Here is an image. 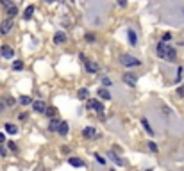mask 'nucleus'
Here are the masks:
<instances>
[{
  "mask_svg": "<svg viewBox=\"0 0 184 171\" xmlns=\"http://www.w3.org/2000/svg\"><path fill=\"white\" fill-rule=\"evenodd\" d=\"M120 61H122V64H123V66H127V68H134V66H140V64H141V61H140V59H136V57H132V55H129V54L122 55V57H120Z\"/></svg>",
  "mask_w": 184,
  "mask_h": 171,
  "instance_id": "nucleus-1",
  "label": "nucleus"
},
{
  "mask_svg": "<svg viewBox=\"0 0 184 171\" xmlns=\"http://www.w3.org/2000/svg\"><path fill=\"white\" fill-rule=\"evenodd\" d=\"M86 105H88V109L97 111L98 114H104V105H102V102H100V100H91V98H88Z\"/></svg>",
  "mask_w": 184,
  "mask_h": 171,
  "instance_id": "nucleus-2",
  "label": "nucleus"
},
{
  "mask_svg": "<svg viewBox=\"0 0 184 171\" xmlns=\"http://www.w3.org/2000/svg\"><path fill=\"white\" fill-rule=\"evenodd\" d=\"M122 80H123L127 86H131V87H136V84H138V77H136L132 71H127V73H123Z\"/></svg>",
  "mask_w": 184,
  "mask_h": 171,
  "instance_id": "nucleus-3",
  "label": "nucleus"
},
{
  "mask_svg": "<svg viewBox=\"0 0 184 171\" xmlns=\"http://www.w3.org/2000/svg\"><path fill=\"white\" fill-rule=\"evenodd\" d=\"M161 59H166L168 62H175V59H177V52H175V48H172V46L166 45V50H165V54H163Z\"/></svg>",
  "mask_w": 184,
  "mask_h": 171,
  "instance_id": "nucleus-4",
  "label": "nucleus"
},
{
  "mask_svg": "<svg viewBox=\"0 0 184 171\" xmlns=\"http://www.w3.org/2000/svg\"><path fill=\"white\" fill-rule=\"evenodd\" d=\"M0 54H2L4 59H13V57H14V50H13L9 45H4V46L0 48Z\"/></svg>",
  "mask_w": 184,
  "mask_h": 171,
  "instance_id": "nucleus-5",
  "label": "nucleus"
},
{
  "mask_svg": "<svg viewBox=\"0 0 184 171\" xmlns=\"http://www.w3.org/2000/svg\"><path fill=\"white\" fill-rule=\"evenodd\" d=\"M84 66H86V71H88V73H97V71H98V64H97L95 61L84 59Z\"/></svg>",
  "mask_w": 184,
  "mask_h": 171,
  "instance_id": "nucleus-6",
  "label": "nucleus"
},
{
  "mask_svg": "<svg viewBox=\"0 0 184 171\" xmlns=\"http://www.w3.org/2000/svg\"><path fill=\"white\" fill-rule=\"evenodd\" d=\"M11 29H13V21H11L9 18H7L5 21H2V23H0V32H2L4 36H5V34H9V30H11Z\"/></svg>",
  "mask_w": 184,
  "mask_h": 171,
  "instance_id": "nucleus-7",
  "label": "nucleus"
},
{
  "mask_svg": "<svg viewBox=\"0 0 184 171\" xmlns=\"http://www.w3.org/2000/svg\"><path fill=\"white\" fill-rule=\"evenodd\" d=\"M54 43H55V45H63V43H66V34L61 32V30L55 32V34H54Z\"/></svg>",
  "mask_w": 184,
  "mask_h": 171,
  "instance_id": "nucleus-8",
  "label": "nucleus"
},
{
  "mask_svg": "<svg viewBox=\"0 0 184 171\" xmlns=\"http://www.w3.org/2000/svg\"><path fill=\"white\" fill-rule=\"evenodd\" d=\"M68 130H70V125H68L66 121H59V127H57V134H61V136H66V134H68Z\"/></svg>",
  "mask_w": 184,
  "mask_h": 171,
  "instance_id": "nucleus-9",
  "label": "nucleus"
},
{
  "mask_svg": "<svg viewBox=\"0 0 184 171\" xmlns=\"http://www.w3.org/2000/svg\"><path fill=\"white\" fill-rule=\"evenodd\" d=\"M32 109L36 111V112H45V109H47V105L41 102V100H36V102H32Z\"/></svg>",
  "mask_w": 184,
  "mask_h": 171,
  "instance_id": "nucleus-10",
  "label": "nucleus"
},
{
  "mask_svg": "<svg viewBox=\"0 0 184 171\" xmlns=\"http://www.w3.org/2000/svg\"><path fill=\"white\" fill-rule=\"evenodd\" d=\"M82 136H84V137H88V139H93V137L97 136V130H95L93 127H86V128L82 130Z\"/></svg>",
  "mask_w": 184,
  "mask_h": 171,
  "instance_id": "nucleus-11",
  "label": "nucleus"
},
{
  "mask_svg": "<svg viewBox=\"0 0 184 171\" xmlns=\"http://www.w3.org/2000/svg\"><path fill=\"white\" fill-rule=\"evenodd\" d=\"M34 11H36V7H34V5H27V9L23 11V20H30V18H32V14H34Z\"/></svg>",
  "mask_w": 184,
  "mask_h": 171,
  "instance_id": "nucleus-12",
  "label": "nucleus"
},
{
  "mask_svg": "<svg viewBox=\"0 0 184 171\" xmlns=\"http://www.w3.org/2000/svg\"><path fill=\"white\" fill-rule=\"evenodd\" d=\"M97 95H98V96H100L102 100H111V93H109V91H107L106 87H100V89L97 91Z\"/></svg>",
  "mask_w": 184,
  "mask_h": 171,
  "instance_id": "nucleus-13",
  "label": "nucleus"
},
{
  "mask_svg": "<svg viewBox=\"0 0 184 171\" xmlns=\"http://www.w3.org/2000/svg\"><path fill=\"white\" fill-rule=\"evenodd\" d=\"M127 37H129V43H131L132 46L138 45V37H136V32H134V30H129V32H127Z\"/></svg>",
  "mask_w": 184,
  "mask_h": 171,
  "instance_id": "nucleus-14",
  "label": "nucleus"
},
{
  "mask_svg": "<svg viewBox=\"0 0 184 171\" xmlns=\"http://www.w3.org/2000/svg\"><path fill=\"white\" fill-rule=\"evenodd\" d=\"M68 162H70V166H73V168H82V166H84V162H82L81 159H75V157H70Z\"/></svg>",
  "mask_w": 184,
  "mask_h": 171,
  "instance_id": "nucleus-15",
  "label": "nucleus"
},
{
  "mask_svg": "<svg viewBox=\"0 0 184 171\" xmlns=\"http://www.w3.org/2000/svg\"><path fill=\"white\" fill-rule=\"evenodd\" d=\"M18 14V7L16 5H11V7H7V18L11 20V18H14Z\"/></svg>",
  "mask_w": 184,
  "mask_h": 171,
  "instance_id": "nucleus-16",
  "label": "nucleus"
},
{
  "mask_svg": "<svg viewBox=\"0 0 184 171\" xmlns=\"http://www.w3.org/2000/svg\"><path fill=\"white\" fill-rule=\"evenodd\" d=\"M141 125H143V128H145L149 134H152V136H154V128L150 127V123L147 121V118H141Z\"/></svg>",
  "mask_w": 184,
  "mask_h": 171,
  "instance_id": "nucleus-17",
  "label": "nucleus"
},
{
  "mask_svg": "<svg viewBox=\"0 0 184 171\" xmlns=\"http://www.w3.org/2000/svg\"><path fill=\"white\" fill-rule=\"evenodd\" d=\"M4 128H5V132H7V134H16V132H18L16 125H13V123H5V125H4Z\"/></svg>",
  "mask_w": 184,
  "mask_h": 171,
  "instance_id": "nucleus-18",
  "label": "nucleus"
},
{
  "mask_svg": "<svg viewBox=\"0 0 184 171\" xmlns=\"http://www.w3.org/2000/svg\"><path fill=\"white\" fill-rule=\"evenodd\" d=\"M55 114H57V109H55V107H48V109H45V116H48V118H55Z\"/></svg>",
  "mask_w": 184,
  "mask_h": 171,
  "instance_id": "nucleus-19",
  "label": "nucleus"
},
{
  "mask_svg": "<svg viewBox=\"0 0 184 171\" xmlns=\"http://www.w3.org/2000/svg\"><path fill=\"white\" fill-rule=\"evenodd\" d=\"M57 127H59V121H57L55 118H52V121H50V125H48V130H50V132H57Z\"/></svg>",
  "mask_w": 184,
  "mask_h": 171,
  "instance_id": "nucleus-20",
  "label": "nucleus"
},
{
  "mask_svg": "<svg viewBox=\"0 0 184 171\" xmlns=\"http://www.w3.org/2000/svg\"><path fill=\"white\" fill-rule=\"evenodd\" d=\"M109 159H111V161H113L116 166H123V161H122L118 155H115V153H109Z\"/></svg>",
  "mask_w": 184,
  "mask_h": 171,
  "instance_id": "nucleus-21",
  "label": "nucleus"
},
{
  "mask_svg": "<svg viewBox=\"0 0 184 171\" xmlns=\"http://www.w3.org/2000/svg\"><path fill=\"white\" fill-rule=\"evenodd\" d=\"M165 50H166V43H165V41H161V43L157 45V55H159V57H163Z\"/></svg>",
  "mask_w": 184,
  "mask_h": 171,
  "instance_id": "nucleus-22",
  "label": "nucleus"
},
{
  "mask_svg": "<svg viewBox=\"0 0 184 171\" xmlns=\"http://www.w3.org/2000/svg\"><path fill=\"white\" fill-rule=\"evenodd\" d=\"M13 70L14 71H21L23 70V61H14L13 62Z\"/></svg>",
  "mask_w": 184,
  "mask_h": 171,
  "instance_id": "nucleus-23",
  "label": "nucleus"
},
{
  "mask_svg": "<svg viewBox=\"0 0 184 171\" xmlns=\"http://www.w3.org/2000/svg\"><path fill=\"white\" fill-rule=\"evenodd\" d=\"M20 103H21V105H30V103H32V98L27 96V95H25V96H20Z\"/></svg>",
  "mask_w": 184,
  "mask_h": 171,
  "instance_id": "nucleus-24",
  "label": "nucleus"
},
{
  "mask_svg": "<svg viewBox=\"0 0 184 171\" xmlns=\"http://www.w3.org/2000/svg\"><path fill=\"white\" fill-rule=\"evenodd\" d=\"M79 98H81V100H88V98H89V96H88V89H86V87H82V89L79 91Z\"/></svg>",
  "mask_w": 184,
  "mask_h": 171,
  "instance_id": "nucleus-25",
  "label": "nucleus"
},
{
  "mask_svg": "<svg viewBox=\"0 0 184 171\" xmlns=\"http://www.w3.org/2000/svg\"><path fill=\"white\" fill-rule=\"evenodd\" d=\"M16 103V100L13 98V96H9V98H5V102H4V105H7V107H13Z\"/></svg>",
  "mask_w": 184,
  "mask_h": 171,
  "instance_id": "nucleus-26",
  "label": "nucleus"
},
{
  "mask_svg": "<svg viewBox=\"0 0 184 171\" xmlns=\"http://www.w3.org/2000/svg\"><path fill=\"white\" fill-rule=\"evenodd\" d=\"M102 84H104L106 87H109V86H113V82H111V79H107V77H104V79H102Z\"/></svg>",
  "mask_w": 184,
  "mask_h": 171,
  "instance_id": "nucleus-27",
  "label": "nucleus"
},
{
  "mask_svg": "<svg viewBox=\"0 0 184 171\" xmlns=\"http://www.w3.org/2000/svg\"><path fill=\"white\" fill-rule=\"evenodd\" d=\"M2 5H4V7L7 9V7H11V5H14V4H13L11 0H2Z\"/></svg>",
  "mask_w": 184,
  "mask_h": 171,
  "instance_id": "nucleus-28",
  "label": "nucleus"
},
{
  "mask_svg": "<svg viewBox=\"0 0 184 171\" xmlns=\"http://www.w3.org/2000/svg\"><path fill=\"white\" fill-rule=\"evenodd\" d=\"M86 41H88V43H93V41H95V36H93V34H86Z\"/></svg>",
  "mask_w": 184,
  "mask_h": 171,
  "instance_id": "nucleus-29",
  "label": "nucleus"
},
{
  "mask_svg": "<svg viewBox=\"0 0 184 171\" xmlns=\"http://www.w3.org/2000/svg\"><path fill=\"white\" fill-rule=\"evenodd\" d=\"M149 148H150L152 152H157V145H156V143H152V141L149 143Z\"/></svg>",
  "mask_w": 184,
  "mask_h": 171,
  "instance_id": "nucleus-30",
  "label": "nucleus"
},
{
  "mask_svg": "<svg viewBox=\"0 0 184 171\" xmlns=\"http://www.w3.org/2000/svg\"><path fill=\"white\" fill-rule=\"evenodd\" d=\"M170 39H172V34H170V32H166V34L163 36V41L166 43V41H170Z\"/></svg>",
  "mask_w": 184,
  "mask_h": 171,
  "instance_id": "nucleus-31",
  "label": "nucleus"
},
{
  "mask_svg": "<svg viewBox=\"0 0 184 171\" xmlns=\"http://www.w3.org/2000/svg\"><path fill=\"white\" fill-rule=\"evenodd\" d=\"M18 120H20V121H25V120H27V112H21V114H18Z\"/></svg>",
  "mask_w": 184,
  "mask_h": 171,
  "instance_id": "nucleus-32",
  "label": "nucleus"
},
{
  "mask_svg": "<svg viewBox=\"0 0 184 171\" xmlns=\"http://www.w3.org/2000/svg\"><path fill=\"white\" fill-rule=\"evenodd\" d=\"M183 68H177V82H179V80H181V77H183Z\"/></svg>",
  "mask_w": 184,
  "mask_h": 171,
  "instance_id": "nucleus-33",
  "label": "nucleus"
},
{
  "mask_svg": "<svg viewBox=\"0 0 184 171\" xmlns=\"http://www.w3.org/2000/svg\"><path fill=\"white\" fill-rule=\"evenodd\" d=\"M95 159H97L100 164H106V159H104V157H100V155H95Z\"/></svg>",
  "mask_w": 184,
  "mask_h": 171,
  "instance_id": "nucleus-34",
  "label": "nucleus"
},
{
  "mask_svg": "<svg viewBox=\"0 0 184 171\" xmlns=\"http://www.w3.org/2000/svg\"><path fill=\"white\" fill-rule=\"evenodd\" d=\"M9 148H11V150H13V152H16V150H18V148H16V145H14V143H13V141H9Z\"/></svg>",
  "mask_w": 184,
  "mask_h": 171,
  "instance_id": "nucleus-35",
  "label": "nucleus"
},
{
  "mask_svg": "<svg viewBox=\"0 0 184 171\" xmlns=\"http://www.w3.org/2000/svg\"><path fill=\"white\" fill-rule=\"evenodd\" d=\"M177 93H179V95H181V96H184V86H181V87H179V89H177Z\"/></svg>",
  "mask_w": 184,
  "mask_h": 171,
  "instance_id": "nucleus-36",
  "label": "nucleus"
},
{
  "mask_svg": "<svg viewBox=\"0 0 184 171\" xmlns=\"http://www.w3.org/2000/svg\"><path fill=\"white\" fill-rule=\"evenodd\" d=\"M5 155H7V153H5V150H4V148L0 146V157H5Z\"/></svg>",
  "mask_w": 184,
  "mask_h": 171,
  "instance_id": "nucleus-37",
  "label": "nucleus"
},
{
  "mask_svg": "<svg viewBox=\"0 0 184 171\" xmlns=\"http://www.w3.org/2000/svg\"><path fill=\"white\" fill-rule=\"evenodd\" d=\"M118 4H120V5H125V4H127V0H118Z\"/></svg>",
  "mask_w": 184,
  "mask_h": 171,
  "instance_id": "nucleus-38",
  "label": "nucleus"
},
{
  "mask_svg": "<svg viewBox=\"0 0 184 171\" xmlns=\"http://www.w3.org/2000/svg\"><path fill=\"white\" fill-rule=\"evenodd\" d=\"M4 141H5V136H4V134H0V143H4Z\"/></svg>",
  "mask_w": 184,
  "mask_h": 171,
  "instance_id": "nucleus-39",
  "label": "nucleus"
},
{
  "mask_svg": "<svg viewBox=\"0 0 184 171\" xmlns=\"http://www.w3.org/2000/svg\"><path fill=\"white\" fill-rule=\"evenodd\" d=\"M4 107H5V105H4V103H2V102H0V112H2V111H4Z\"/></svg>",
  "mask_w": 184,
  "mask_h": 171,
  "instance_id": "nucleus-40",
  "label": "nucleus"
},
{
  "mask_svg": "<svg viewBox=\"0 0 184 171\" xmlns=\"http://www.w3.org/2000/svg\"><path fill=\"white\" fill-rule=\"evenodd\" d=\"M45 2H55V0H45Z\"/></svg>",
  "mask_w": 184,
  "mask_h": 171,
  "instance_id": "nucleus-41",
  "label": "nucleus"
},
{
  "mask_svg": "<svg viewBox=\"0 0 184 171\" xmlns=\"http://www.w3.org/2000/svg\"><path fill=\"white\" fill-rule=\"evenodd\" d=\"M183 14H184V7H183Z\"/></svg>",
  "mask_w": 184,
  "mask_h": 171,
  "instance_id": "nucleus-42",
  "label": "nucleus"
},
{
  "mask_svg": "<svg viewBox=\"0 0 184 171\" xmlns=\"http://www.w3.org/2000/svg\"><path fill=\"white\" fill-rule=\"evenodd\" d=\"M147 171H152V170H147Z\"/></svg>",
  "mask_w": 184,
  "mask_h": 171,
  "instance_id": "nucleus-43",
  "label": "nucleus"
}]
</instances>
